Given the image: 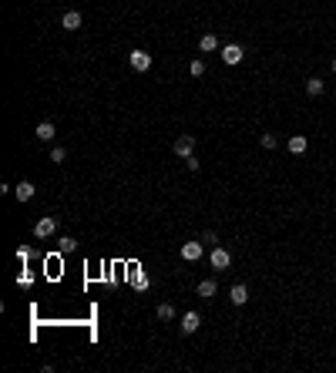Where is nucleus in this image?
<instances>
[{
    "label": "nucleus",
    "instance_id": "1",
    "mask_svg": "<svg viewBox=\"0 0 336 373\" xmlns=\"http://www.w3.org/2000/svg\"><path fill=\"white\" fill-rule=\"evenodd\" d=\"M54 232H57V219H51V215H44V219L34 222V239H51Z\"/></svg>",
    "mask_w": 336,
    "mask_h": 373
},
{
    "label": "nucleus",
    "instance_id": "2",
    "mask_svg": "<svg viewBox=\"0 0 336 373\" xmlns=\"http://www.w3.org/2000/svg\"><path fill=\"white\" fill-rule=\"evenodd\" d=\"M175 155H178V158H192V155H195V138H192V135L175 138Z\"/></svg>",
    "mask_w": 336,
    "mask_h": 373
},
{
    "label": "nucleus",
    "instance_id": "3",
    "mask_svg": "<svg viewBox=\"0 0 336 373\" xmlns=\"http://www.w3.org/2000/svg\"><path fill=\"white\" fill-rule=\"evenodd\" d=\"M128 64L134 68V71H148V68H151V54H148V51H131Z\"/></svg>",
    "mask_w": 336,
    "mask_h": 373
},
{
    "label": "nucleus",
    "instance_id": "4",
    "mask_svg": "<svg viewBox=\"0 0 336 373\" xmlns=\"http://www.w3.org/2000/svg\"><path fill=\"white\" fill-rule=\"evenodd\" d=\"M202 252H205V245H202V242H182V259H185V262L202 259Z\"/></svg>",
    "mask_w": 336,
    "mask_h": 373
},
{
    "label": "nucleus",
    "instance_id": "5",
    "mask_svg": "<svg viewBox=\"0 0 336 373\" xmlns=\"http://www.w3.org/2000/svg\"><path fill=\"white\" fill-rule=\"evenodd\" d=\"M81 24H84V17L77 10H64V17H61V27L64 31H81Z\"/></svg>",
    "mask_w": 336,
    "mask_h": 373
},
{
    "label": "nucleus",
    "instance_id": "6",
    "mask_svg": "<svg viewBox=\"0 0 336 373\" xmlns=\"http://www.w3.org/2000/svg\"><path fill=\"white\" fill-rule=\"evenodd\" d=\"M242 57H245V51L239 47V44H229V47H222V61H225V64H239Z\"/></svg>",
    "mask_w": 336,
    "mask_h": 373
},
{
    "label": "nucleus",
    "instance_id": "7",
    "mask_svg": "<svg viewBox=\"0 0 336 373\" xmlns=\"http://www.w3.org/2000/svg\"><path fill=\"white\" fill-rule=\"evenodd\" d=\"M208 262H212V269H229V262H232V256H229L225 249H212V256H208Z\"/></svg>",
    "mask_w": 336,
    "mask_h": 373
},
{
    "label": "nucleus",
    "instance_id": "8",
    "mask_svg": "<svg viewBox=\"0 0 336 373\" xmlns=\"http://www.w3.org/2000/svg\"><path fill=\"white\" fill-rule=\"evenodd\" d=\"M34 182H20V185H14V195H17V202H31L34 199Z\"/></svg>",
    "mask_w": 336,
    "mask_h": 373
},
{
    "label": "nucleus",
    "instance_id": "9",
    "mask_svg": "<svg viewBox=\"0 0 336 373\" xmlns=\"http://www.w3.org/2000/svg\"><path fill=\"white\" fill-rule=\"evenodd\" d=\"M229 299H232L235 306L249 303V286H242V282H239V286H232V289H229Z\"/></svg>",
    "mask_w": 336,
    "mask_h": 373
},
{
    "label": "nucleus",
    "instance_id": "10",
    "mask_svg": "<svg viewBox=\"0 0 336 373\" xmlns=\"http://www.w3.org/2000/svg\"><path fill=\"white\" fill-rule=\"evenodd\" d=\"M199 326H202V316L199 313H185L182 316V333H195Z\"/></svg>",
    "mask_w": 336,
    "mask_h": 373
},
{
    "label": "nucleus",
    "instance_id": "11",
    "mask_svg": "<svg viewBox=\"0 0 336 373\" xmlns=\"http://www.w3.org/2000/svg\"><path fill=\"white\" fill-rule=\"evenodd\" d=\"M34 135H37L40 141H54V135H57V128L51 125V121H40L37 128H34Z\"/></svg>",
    "mask_w": 336,
    "mask_h": 373
},
{
    "label": "nucleus",
    "instance_id": "12",
    "mask_svg": "<svg viewBox=\"0 0 336 373\" xmlns=\"http://www.w3.org/2000/svg\"><path fill=\"white\" fill-rule=\"evenodd\" d=\"M199 51H202V54H212V51H219V37H215V34H205V37L199 40Z\"/></svg>",
    "mask_w": 336,
    "mask_h": 373
},
{
    "label": "nucleus",
    "instance_id": "13",
    "mask_svg": "<svg viewBox=\"0 0 336 373\" xmlns=\"http://www.w3.org/2000/svg\"><path fill=\"white\" fill-rule=\"evenodd\" d=\"M306 148H309L306 135H293V138H289V151H293V155H302Z\"/></svg>",
    "mask_w": 336,
    "mask_h": 373
},
{
    "label": "nucleus",
    "instance_id": "14",
    "mask_svg": "<svg viewBox=\"0 0 336 373\" xmlns=\"http://www.w3.org/2000/svg\"><path fill=\"white\" fill-rule=\"evenodd\" d=\"M215 293H219L215 279H202V282H199V296H202V299H212Z\"/></svg>",
    "mask_w": 336,
    "mask_h": 373
},
{
    "label": "nucleus",
    "instance_id": "15",
    "mask_svg": "<svg viewBox=\"0 0 336 373\" xmlns=\"http://www.w3.org/2000/svg\"><path fill=\"white\" fill-rule=\"evenodd\" d=\"M155 316L162 319V323H168V319H175V306H171V303H162V306L155 309Z\"/></svg>",
    "mask_w": 336,
    "mask_h": 373
},
{
    "label": "nucleus",
    "instance_id": "16",
    "mask_svg": "<svg viewBox=\"0 0 336 373\" xmlns=\"http://www.w3.org/2000/svg\"><path fill=\"white\" fill-rule=\"evenodd\" d=\"M306 94L319 98V94H323V81H319V77H309V81H306Z\"/></svg>",
    "mask_w": 336,
    "mask_h": 373
},
{
    "label": "nucleus",
    "instance_id": "17",
    "mask_svg": "<svg viewBox=\"0 0 336 373\" xmlns=\"http://www.w3.org/2000/svg\"><path fill=\"white\" fill-rule=\"evenodd\" d=\"M188 74L202 77V74H205V61H192V64H188Z\"/></svg>",
    "mask_w": 336,
    "mask_h": 373
},
{
    "label": "nucleus",
    "instance_id": "18",
    "mask_svg": "<svg viewBox=\"0 0 336 373\" xmlns=\"http://www.w3.org/2000/svg\"><path fill=\"white\" fill-rule=\"evenodd\" d=\"M134 289H148V276H145V272H134Z\"/></svg>",
    "mask_w": 336,
    "mask_h": 373
},
{
    "label": "nucleus",
    "instance_id": "19",
    "mask_svg": "<svg viewBox=\"0 0 336 373\" xmlns=\"http://www.w3.org/2000/svg\"><path fill=\"white\" fill-rule=\"evenodd\" d=\"M276 145H279V141H276V135H262V148H266V151H272Z\"/></svg>",
    "mask_w": 336,
    "mask_h": 373
},
{
    "label": "nucleus",
    "instance_id": "20",
    "mask_svg": "<svg viewBox=\"0 0 336 373\" xmlns=\"http://www.w3.org/2000/svg\"><path fill=\"white\" fill-rule=\"evenodd\" d=\"M64 158H67V151H64V148H54V151H51V162H54V165H61Z\"/></svg>",
    "mask_w": 336,
    "mask_h": 373
},
{
    "label": "nucleus",
    "instance_id": "21",
    "mask_svg": "<svg viewBox=\"0 0 336 373\" xmlns=\"http://www.w3.org/2000/svg\"><path fill=\"white\" fill-rule=\"evenodd\" d=\"M61 252H74V239H71V236L61 239Z\"/></svg>",
    "mask_w": 336,
    "mask_h": 373
},
{
    "label": "nucleus",
    "instance_id": "22",
    "mask_svg": "<svg viewBox=\"0 0 336 373\" xmlns=\"http://www.w3.org/2000/svg\"><path fill=\"white\" fill-rule=\"evenodd\" d=\"M185 165H188V171H199V165H202V162H199V158L192 155V158H185Z\"/></svg>",
    "mask_w": 336,
    "mask_h": 373
},
{
    "label": "nucleus",
    "instance_id": "23",
    "mask_svg": "<svg viewBox=\"0 0 336 373\" xmlns=\"http://www.w3.org/2000/svg\"><path fill=\"white\" fill-rule=\"evenodd\" d=\"M330 68H333V71H336V57H333V64H330Z\"/></svg>",
    "mask_w": 336,
    "mask_h": 373
}]
</instances>
